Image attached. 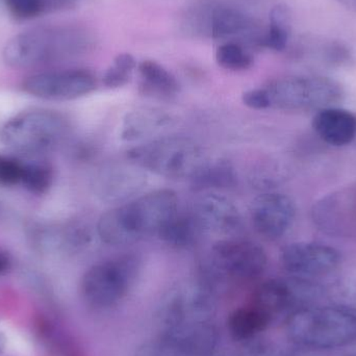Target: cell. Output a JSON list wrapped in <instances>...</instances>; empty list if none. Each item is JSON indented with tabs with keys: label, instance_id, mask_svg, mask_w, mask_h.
<instances>
[{
	"label": "cell",
	"instance_id": "cell-6",
	"mask_svg": "<svg viewBox=\"0 0 356 356\" xmlns=\"http://www.w3.org/2000/svg\"><path fill=\"white\" fill-rule=\"evenodd\" d=\"M270 108L288 112L320 111L342 102L340 83L323 76H289L272 81L267 88Z\"/></svg>",
	"mask_w": 356,
	"mask_h": 356
},
{
	"label": "cell",
	"instance_id": "cell-31",
	"mask_svg": "<svg viewBox=\"0 0 356 356\" xmlns=\"http://www.w3.org/2000/svg\"><path fill=\"white\" fill-rule=\"evenodd\" d=\"M10 261L8 255L0 251V275H2V274H4L8 271V268H10Z\"/></svg>",
	"mask_w": 356,
	"mask_h": 356
},
{
	"label": "cell",
	"instance_id": "cell-16",
	"mask_svg": "<svg viewBox=\"0 0 356 356\" xmlns=\"http://www.w3.org/2000/svg\"><path fill=\"white\" fill-rule=\"evenodd\" d=\"M190 180L195 191L226 190L236 186L238 175L229 161L218 159L203 161Z\"/></svg>",
	"mask_w": 356,
	"mask_h": 356
},
{
	"label": "cell",
	"instance_id": "cell-11",
	"mask_svg": "<svg viewBox=\"0 0 356 356\" xmlns=\"http://www.w3.org/2000/svg\"><path fill=\"white\" fill-rule=\"evenodd\" d=\"M296 217L294 201L282 193H264L253 199L250 219L257 234L267 240H278L289 232Z\"/></svg>",
	"mask_w": 356,
	"mask_h": 356
},
{
	"label": "cell",
	"instance_id": "cell-10",
	"mask_svg": "<svg viewBox=\"0 0 356 356\" xmlns=\"http://www.w3.org/2000/svg\"><path fill=\"white\" fill-rule=\"evenodd\" d=\"M282 266L297 278L327 275L340 265L338 250L317 242H295L286 245L280 254Z\"/></svg>",
	"mask_w": 356,
	"mask_h": 356
},
{
	"label": "cell",
	"instance_id": "cell-20",
	"mask_svg": "<svg viewBox=\"0 0 356 356\" xmlns=\"http://www.w3.org/2000/svg\"><path fill=\"white\" fill-rule=\"evenodd\" d=\"M252 27L250 18L229 6H218L209 18V29L213 39L225 40L245 35Z\"/></svg>",
	"mask_w": 356,
	"mask_h": 356
},
{
	"label": "cell",
	"instance_id": "cell-5",
	"mask_svg": "<svg viewBox=\"0 0 356 356\" xmlns=\"http://www.w3.org/2000/svg\"><path fill=\"white\" fill-rule=\"evenodd\" d=\"M129 162L159 177L191 178L203 163L200 146L186 137L160 138L127 152Z\"/></svg>",
	"mask_w": 356,
	"mask_h": 356
},
{
	"label": "cell",
	"instance_id": "cell-12",
	"mask_svg": "<svg viewBox=\"0 0 356 356\" xmlns=\"http://www.w3.org/2000/svg\"><path fill=\"white\" fill-rule=\"evenodd\" d=\"M211 250L216 265L236 277H257L267 266L265 249L252 241L221 240Z\"/></svg>",
	"mask_w": 356,
	"mask_h": 356
},
{
	"label": "cell",
	"instance_id": "cell-23",
	"mask_svg": "<svg viewBox=\"0 0 356 356\" xmlns=\"http://www.w3.org/2000/svg\"><path fill=\"white\" fill-rule=\"evenodd\" d=\"M270 316L259 307H244L232 314L229 319V330L236 339H248L265 330Z\"/></svg>",
	"mask_w": 356,
	"mask_h": 356
},
{
	"label": "cell",
	"instance_id": "cell-15",
	"mask_svg": "<svg viewBox=\"0 0 356 356\" xmlns=\"http://www.w3.org/2000/svg\"><path fill=\"white\" fill-rule=\"evenodd\" d=\"M312 124L322 141L336 147L349 145L356 139V116L344 108H322L316 113Z\"/></svg>",
	"mask_w": 356,
	"mask_h": 356
},
{
	"label": "cell",
	"instance_id": "cell-3",
	"mask_svg": "<svg viewBox=\"0 0 356 356\" xmlns=\"http://www.w3.org/2000/svg\"><path fill=\"white\" fill-rule=\"evenodd\" d=\"M70 124L64 115L35 108L10 118L0 129V141L13 152L39 156L56 149L64 142Z\"/></svg>",
	"mask_w": 356,
	"mask_h": 356
},
{
	"label": "cell",
	"instance_id": "cell-9",
	"mask_svg": "<svg viewBox=\"0 0 356 356\" xmlns=\"http://www.w3.org/2000/svg\"><path fill=\"white\" fill-rule=\"evenodd\" d=\"M314 223L334 236H356V186L326 195L313 207Z\"/></svg>",
	"mask_w": 356,
	"mask_h": 356
},
{
	"label": "cell",
	"instance_id": "cell-17",
	"mask_svg": "<svg viewBox=\"0 0 356 356\" xmlns=\"http://www.w3.org/2000/svg\"><path fill=\"white\" fill-rule=\"evenodd\" d=\"M170 117L156 108H141L127 113L121 125L120 137L123 141H137L166 127Z\"/></svg>",
	"mask_w": 356,
	"mask_h": 356
},
{
	"label": "cell",
	"instance_id": "cell-29",
	"mask_svg": "<svg viewBox=\"0 0 356 356\" xmlns=\"http://www.w3.org/2000/svg\"><path fill=\"white\" fill-rule=\"evenodd\" d=\"M242 102L251 110L261 111L270 108L269 96L265 88L244 92L242 95Z\"/></svg>",
	"mask_w": 356,
	"mask_h": 356
},
{
	"label": "cell",
	"instance_id": "cell-35",
	"mask_svg": "<svg viewBox=\"0 0 356 356\" xmlns=\"http://www.w3.org/2000/svg\"><path fill=\"white\" fill-rule=\"evenodd\" d=\"M63 1L67 2V3H68V2L72 1V0H63Z\"/></svg>",
	"mask_w": 356,
	"mask_h": 356
},
{
	"label": "cell",
	"instance_id": "cell-28",
	"mask_svg": "<svg viewBox=\"0 0 356 356\" xmlns=\"http://www.w3.org/2000/svg\"><path fill=\"white\" fill-rule=\"evenodd\" d=\"M24 163L16 156L0 154V186L21 184Z\"/></svg>",
	"mask_w": 356,
	"mask_h": 356
},
{
	"label": "cell",
	"instance_id": "cell-32",
	"mask_svg": "<svg viewBox=\"0 0 356 356\" xmlns=\"http://www.w3.org/2000/svg\"><path fill=\"white\" fill-rule=\"evenodd\" d=\"M338 1L349 10L356 13V0H338Z\"/></svg>",
	"mask_w": 356,
	"mask_h": 356
},
{
	"label": "cell",
	"instance_id": "cell-33",
	"mask_svg": "<svg viewBox=\"0 0 356 356\" xmlns=\"http://www.w3.org/2000/svg\"><path fill=\"white\" fill-rule=\"evenodd\" d=\"M4 347H6V339L0 334V353L4 350Z\"/></svg>",
	"mask_w": 356,
	"mask_h": 356
},
{
	"label": "cell",
	"instance_id": "cell-30",
	"mask_svg": "<svg viewBox=\"0 0 356 356\" xmlns=\"http://www.w3.org/2000/svg\"><path fill=\"white\" fill-rule=\"evenodd\" d=\"M141 356H181L175 349L162 345H152L143 349Z\"/></svg>",
	"mask_w": 356,
	"mask_h": 356
},
{
	"label": "cell",
	"instance_id": "cell-14",
	"mask_svg": "<svg viewBox=\"0 0 356 356\" xmlns=\"http://www.w3.org/2000/svg\"><path fill=\"white\" fill-rule=\"evenodd\" d=\"M193 215L204 232L230 234L242 223L240 211L234 203L215 193L201 196L195 203Z\"/></svg>",
	"mask_w": 356,
	"mask_h": 356
},
{
	"label": "cell",
	"instance_id": "cell-22",
	"mask_svg": "<svg viewBox=\"0 0 356 356\" xmlns=\"http://www.w3.org/2000/svg\"><path fill=\"white\" fill-rule=\"evenodd\" d=\"M290 39V13L288 8L278 4L273 6L269 14V26L261 40L263 47L282 51Z\"/></svg>",
	"mask_w": 356,
	"mask_h": 356
},
{
	"label": "cell",
	"instance_id": "cell-2",
	"mask_svg": "<svg viewBox=\"0 0 356 356\" xmlns=\"http://www.w3.org/2000/svg\"><path fill=\"white\" fill-rule=\"evenodd\" d=\"M88 45L89 40L79 29L39 27L13 37L4 46L2 58L12 68H31L81 54Z\"/></svg>",
	"mask_w": 356,
	"mask_h": 356
},
{
	"label": "cell",
	"instance_id": "cell-4",
	"mask_svg": "<svg viewBox=\"0 0 356 356\" xmlns=\"http://www.w3.org/2000/svg\"><path fill=\"white\" fill-rule=\"evenodd\" d=\"M288 332L297 344L317 349L338 348L356 339V315L340 307L303 309L289 320Z\"/></svg>",
	"mask_w": 356,
	"mask_h": 356
},
{
	"label": "cell",
	"instance_id": "cell-21",
	"mask_svg": "<svg viewBox=\"0 0 356 356\" xmlns=\"http://www.w3.org/2000/svg\"><path fill=\"white\" fill-rule=\"evenodd\" d=\"M297 286L298 280L295 282L270 280L259 289L254 305L271 317L292 305L296 298Z\"/></svg>",
	"mask_w": 356,
	"mask_h": 356
},
{
	"label": "cell",
	"instance_id": "cell-7",
	"mask_svg": "<svg viewBox=\"0 0 356 356\" xmlns=\"http://www.w3.org/2000/svg\"><path fill=\"white\" fill-rule=\"evenodd\" d=\"M133 257H121L90 268L81 280V293L89 305L111 307L129 292L137 274Z\"/></svg>",
	"mask_w": 356,
	"mask_h": 356
},
{
	"label": "cell",
	"instance_id": "cell-24",
	"mask_svg": "<svg viewBox=\"0 0 356 356\" xmlns=\"http://www.w3.org/2000/svg\"><path fill=\"white\" fill-rule=\"evenodd\" d=\"M54 181V171L49 165L41 162L24 163L21 184L31 194L43 195Z\"/></svg>",
	"mask_w": 356,
	"mask_h": 356
},
{
	"label": "cell",
	"instance_id": "cell-13",
	"mask_svg": "<svg viewBox=\"0 0 356 356\" xmlns=\"http://www.w3.org/2000/svg\"><path fill=\"white\" fill-rule=\"evenodd\" d=\"M146 184L143 169L129 162V165H113L96 175L94 188L102 201L119 203L135 196Z\"/></svg>",
	"mask_w": 356,
	"mask_h": 356
},
{
	"label": "cell",
	"instance_id": "cell-25",
	"mask_svg": "<svg viewBox=\"0 0 356 356\" xmlns=\"http://www.w3.org/2000/svg\"><path fill=\"white\" fill-rule=\"evenodd\" d=\"M216 60L221 68L230 71H244L253 65V58L238 43L226 42L218 47Z\"/></svg>",
	"mask_w": 356,
	"mask_h": 356
},
{
	"label": "cell",
	"instance_id": "cell-26",
	"mask_svg": "<svg viewBox=\"0 0 356 356\" xmlns=\"http://www.w3.org/2000/svg\"><path fill=\"white\" fill-rule=\"evenodd\" d=\"M136 67H137V62L131 54L124 52V54H118L113 64L104 73L102 79L104 85L108 89H119L124 87L131 81Z\"/></svg>",
	"mask_w": 356,
	"mask_h": 356
},
{
	"label": "cell",
	"instance_id": "cell-18",
	"mask_svg": "<svg viewBox=\"0 0 356 356\" xmlns=\"http://www.w3.org/2000/svg\"><path fill=\"white\" fill-rule=\"evenodd\" d=\"M203 229L195 216L177 213L158 232L164 244L175 249H191L199 242Z\"/></svg>",
	"mask_w": 356,
	"mask_h": 356
},
{
	"label": "cell",
	"instance_id": "cell-27",
	"mask_svg": "<svg viewBox=\"0 0 356 356\" xmlns=\"http://www.w3.org/2000/svg\"><path fill=\"white\" fill-rule=\"evenodd\" d=\"M13 16L21 20H29L43 14L50 6H63V0H4Z\"/></svg>",
	"mask_w": 356,
	"mask_h": 356
},
{
	"label": "cell",
	"instance_id": "cell-1",
	"mask_svg": "<svg viewBox=\"0 0 356 356\" xmlns=\"http://www.w3.org/2000/svg\"><path fill=\"white\" fill-rule=\"evenodd\" d=\"M177 213V193L159 188L102 213L98 236L111 246L134 244L145 236H156Z\"/></svg>",
	"mask_w": 356,
	"mask_h": 356
},
{
	"label": "cell",
	"instance_id": "cell-8",
	"mask_svg": "<svg viewBox=\"0 0 356 356\" xmlns=\"http://www.w3.org/2000/svg\"><path fill=\"white\" fill-rule=\"evenodd\" d=\"M95 75L87 69H69L31 75L22 83L25 93L45 100L77 99L95 91Z\"/></svg>",
	"mask_w": 356,
	"mask_h": 356
},
{
	"label": "cell",
	"instance_id": "cell-19",
	"mask_svg": "<svg viewBox=\"0 0 356 356\" xmlns=\"http://www.w3.org/2000/svg\"><path fill=\"white\" fill-rule=\"evenodd\" d=\"M141 88L144 93L161 98H170L179 92V83L177 77L165 67L152 60L140 63Z\"/></svg>",
	"mask_w": 356,
	"mask_h": 356
},
{
	"label": "cell",
	"instance_id": "cell-34",
	"mask_svg": "<svg viewBox=\"0 0 356 356\" xmlns=\"http://www.w3.org/2000/svg\"><path fill=\"white\" fill-rule=\"evenodd\" d=\"M345 356H356V353H350V355H345Z\"/></svg>",
	"mask_w": 356,
	"mask_h": 356
}]
</instances>
